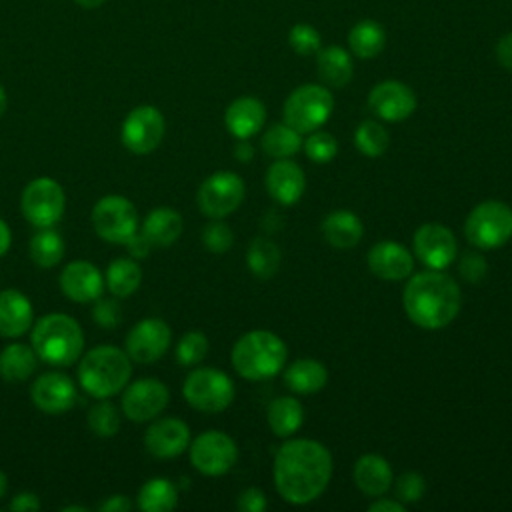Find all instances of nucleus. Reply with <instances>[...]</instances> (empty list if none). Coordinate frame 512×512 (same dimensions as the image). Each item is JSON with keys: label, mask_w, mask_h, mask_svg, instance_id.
Returning a JSON list of instances; mask_svg holds the SVG:
<instances>
[{"label": "nucleus", "mask_w": 512, "mask_h": 512, "mask_svg": "<svg viewBox=\"0 0 512 512\" xmlns=\"http://www.w3.org/2000/svg\"><path fill=\"white\" fill-rule=\"evenodd\" d=\"M170 392L166 384L158 378H140L124 386L122 392V412L132 422L154 420L168 404Z\"/></svg>", "instance_id": "obj_15"}, {"label": "nucleus", "mask_w": 512, "mask_h": 512, "mask_svg": "<svg viewBox=\"0 0 512 512\" xmlns=\"http://www.w3.org/2000/svg\"><path fill=\"white\" fill-rule=\"evenodd\" d=\"M370 512H404V502L392 498H376L370 506Z\"/></svg>", "instance_id": "obj_52"}, {"label": "nucleus", "mask_w": 512, "mask_h": 512, "mask_svg": "<svg viewBox=\"0 0 512 512\" xmlns=\"http://www.w3.org/2000/svg\"><path fill=\"white\" fill-rule=\"evenodd\" d=\"M390 134L376 120H364L354 130V146L368 158H378L388 150Z\"/></svg>", "instance_id": "obj_38"}, {"label": "nucleus", "mask_w": 512, "mask_h": 512, "mask_svg": "<svg viewBox=\"0 0 512 512\" xmlns=\"http://www.w3.org/2000/svg\"><path fill=\"white\" fill-rule=\"evenodd\" d=\"M414 254L418 260L432 270H444L456 260L458 244L450 228L440 222L422 224L412 238Z\"/></svg>", "instance_id": "obj_16"}, {"label": "nucleus", "mask_w": 512, "mask_h": 512, "mask_svg": "<svg viewBox=\"0 0 512 512\" xmlns=\"http://www.w3.org/2000/svg\"><path fill=\"white\" fill-rule=\"evenodd\" d=\"M166 120L162 112L152 104H140L132 108L120 128V140L124 148L134 154H150L164 138Z\"/></svg>", "instance_id": "obj_13"}, {"label": "nucleus", "mask_w": 512, "mask_h": 512, "mask_svg": "<svg viewBox=\"0 0 512 512\" xmlns=\"http://www.w3.org/2000/svg\"><path fill=\"white\" fill-rule=\"evenodd\" d=\"M324 240L334 248H354L364 236L362 220L350 210H334L320 224Z\"/></svg>", "instance_id": "obj_26"}, {"label": "nucleus", "mask_w": 512, "mask_h": 512, "mask_svg": "<svg viewBox=\"0 0 512 512\" xmlns=\"http://www.w3.org/2000/svg\"><path fill=\"white\" fill-rule=\"evenodd\" d=\"M386 44V32L384 28L374 20H362L352 26L348 34V46L354 56L362 60L376 58Z\"/></svg>", "instance_id": "obj_34"}, {"label": "nucleus", "mask_w": 512, "mask_h": 512, "mask_svg": "<svg viewBox=\"0 0 512 512\" xmlns=\"http://www.w3.org/2000/svg\"><path fill=\"white\" fill-rule=\"evenodd\" d=\"M234 156L238 162H250L254 158V146L248 142V138L240 140L236 146H234Z\"/></svg>", "instance_id": "obj_53"}, {"label": "nucleus", "mask_w": 512, "mask_h": 512, "mask_svg": "<svg viewBox=\"0 0 512 512\" xmlns=\"http://www.w3.org/2000/svg\"><path fill=\"white\" fill-rule=\"evenodd\" d=\"M92 320L102 326V328H116L122 320V306L120 302L114 298H96L92 302Z\"/></svg>", "instance_id": "obj_44"}, {"label": "nucleus", "mask_w": 512, "mask_h": 512, "mask_svg": "<svg viewBox=\"0 0 512 512\" xmlns=\"http://www.w3.org/2000/svg\"><path fill=\"white\" fill-rule=\"evenodd\" d=\"M80 8H84V10H94V8H98V6H102L106 0H74Z\"/></svg>", "instance_id": "obj_55"}, {"label": "nucleus", "mask_w": 512, "mask_h": 512, "mask_svg": "<svg viewBox=\"0 0 512 512\" xmlns=\"http://www.w3.org/2000/svg\"><path fill=\"white\" fill-rule=\"evenodd\" d=\"M274 488L290 504H308L322 496L332 478L330 450L310 438L288 440L274 456Z\"/></svg>", "instance_id": "obj_1"}, {"label": "nucleus", "mask_w": 512, "mask_h": 512, "mask_svg": "<svg viewBox=\"0 0 512 512\" xmlns=\"http://www.w3.org/2000/svg\"><path fill=\"white\" fill-rule=\"evenodd\" d=\"M288 42L290 48L300 54V56H310V54H318L320 50V34L316 28H312L310 24H294L288 32Z\"/></svg>", "instance_id": "obj_43"}, {"label": "nucleus", "mask_w": 512, "mask_h": 512, "mask_svg": "<svg viewBox=\"0 0 512 512\" xmlns=\"http://www.w3.org/2000/svg\"><path fill=\"white\" fill-rule=\"evenodd\" d=\"M266 420L270 430L280 436V438H288L292 436L304 422V408L302 404L292 398V396H280L274 398L268 404L266 410Z\"/></svg>", "instance_id": "obj_31"}, {"label": "nucleus", "mask_w": 512, "mask_h": 512, "mask_svg": "<svg viewBox=\"0 0 512 512\" xmlns=\"http://www.w3.org/2000/svg\"><path fill=\"white\" fill-rule=\"evenodd\" d=\"M468 242L482 250L504 246L512 238V208L500 200L476 204L464 222Z\"/></svg>", "instance_id": "obj_6"}, {"label": "nucleus", "mask_w": 512, "mask_h": 512, "mask_svg": "<svg viewBox=\"0 0 512 512\" xmlns=\"http://www.w3.org/2000/svg\"><path fill=\"white\" fill-rule=\"evenodd\" d=\"M94 232L110 244H126V240L138 232V210L126 196L108 194L102 196L92 208Z\"/></svg>", "instance_id": "obj_10"}, {"label": "nucleus", "mask_w": 512, "mask_h": 512, "mask_svg": "<svg viewBox=\"0 0 512 512\" xmlns=\"http://www.w3.org/2000/svg\"><path fill=\"white\" fill-rule=\"evenodd\" d=\"M126 248H128V254L134 258V260H142V258H146L148 254H150V250L154 248L152 246V242L142 234V230L140 232H134L128 240H126V244H124Z\"/></svg>", "instance_id": "obj_48"}, {"label": "nucleus", "mask_w": 512, "mask_h": 512, "mask_svg": "<svg viewBox=\"0 0 512 512\" xmlns=\"http://www.w3.org/2000/svg\"><path fill=\"white\" fill-rule=\"evenodd\" d=\"M182 216L168 206H158L150 210L142 224V234L152 242V246H172L182 234Z\"/></svg>", "instance_id": "obj_27"}, {"label": "nucleus", "mask_w": 512, "mask_h": 512, "mask_svg": "<svg viewBox=\"0 0 512 512\" xmlns=\"http://www.w3.org/2000/svg\"><path fill=\"white\" fill-rule=\"evenodd\" d=\"M302 148H304L306 156L316 164H328L338 154L336 138L328 132H322V130L310 132V136L302 142Z\"/></svg>", "instance_id": "obj_41"}, {"label": "nucleus", "mask_w": 512, "mask_h": 512, "mask_svg": "<svg viewBox=\"0 0 512 512\" xmlns=\"http://www.w3.org/2000/svg\"><path fill=\"white\" fill-rule=\"evenodd\" d=\"M458 270L466 282L478 284L488 272V262L480 252H466L458 262Z\"/></svg>", "instance_id": "obj_46"}, {"label": "nucleus", "mask_w": 512, "mask_h": 512, "mask_svg": "<svg viewBox=\"0 0 512 512\" xmlns=\"http://www.w3.org/2000/svg\"><path fill=\"white\" fill-rule=\"evenodd\" d=\"M426 490L424 476L418 472H404L396 478V498L400 502H418Z\"/></svg>", "instance_id": "obj_45"}, {"label": "nucleus", "mask_w": 512, "mask_h": 512, "mask_svg": "<svg viewBox=\"0 0 512 512\" xmlns=\"http://www.w3.org/2000/svg\"><path fill=\"white\" fill-rule=\"evenodd\" d=\"M284 340L270 330H250L242 334L230 354L234 370L246 380H266L276 376L286 362Z\"/></svg>", "instance_id": "obj_5"}, {"label": "nucleus", "mask_w": 512, "mask_h": 512, "mask_svg": "<svg viewBox=\"0 0 512 512\" xmlns=\"http://www.w3.org/2000/svg\"><path fill=\"white\" fill-rule=\"evenodd\" d=\"M368 268L382 280H404L414 270V258L406 246L394 240L376 242L368 250Z\"/></svg>", "instance_id": "obj_22"}, {"label": "nucleus", "mask_w": 512, "mask_h": 512, "mask_svg": "<svg viewBox=\"0 0 512 512\" xmlns=\"http://www.w3.org/2000/svg\"><path fill=\"white\" fill-rule=\"evenodd\" d=\"M10 242H12V232H10V226L6 224V220L0 218V258L8 252L10 248Z\"/></svg>", "instance_id": "obj_54"}, {"label": "nucleus", "mask_w": 512, "mask_h": 512, "mask_svg": "<svg viewBox=\"0 0 512 512\" xmlns=\"http://www.w3.org/2000/svg\"><path fill=\"white\" fill-rule=\"evenodd\" d=\"M132 376V364L126 350L102 344L88 350L78 364V382L92 398H110L124 390Z\"/></svg>", "instance_id": "obj_4"}, {"label": "nucleus", "mask_w": 512, "mask_h": 512, "mask_svg": "<svg viewBox=\"0 0 512 512\" xmlns=\"http://www.w3.org/2000/svg\"><path fill=\"white\" fill-rule=\"evenodd\" d=\"M172 342V330L162 318H142L138 320L126 340L124 350L130 356V360L138 364H152L158 358H162Z\"/></svg>", "instance_id": "obj_14"}, {"label": "nucleus", "mask_w": 512, "mask_h": 512, "mask_svg": "<svg viewBox=\"0 0 512 512\" xmlns=\"http://www.w3.org/2000/svg\"><path fill=\"white\" fill-rule=\"evenodd\" d=\"M266 108L254 96H240L232 100L224 112V124L238 140L250 138L264 126Z\"/></svg>", "instance_id": "obj_24"}, {"label": "nucleus", "mask_w": 512, "mask_h": 512, "mask_svg": "<svg viewBox=\"0 0 512 512\" xmlns=\"http://www.w3.org/2000/svg\"><path fill=\"white\" fill-rule=\"evenodd\" d=\"M334 98L326 86L302 84L284 102V122L300 134L318 130L332 114Z\"/></svg>", "instance_id": "obj_7"}, {"label": "nucleus", "mask_w": 512, "mask_h": 512, "mask_svg": "<svg viewBox=\"0 0 512 512\" xmlns=\"http://www.w3.org/2000/svg\"><path fill=\"white\" fill-rule=\"evenodd\" d=\"M144 446L156 458L180 456L190 446V428L180 418H158L146 428Z\"/></svg>", "instance_id": "obj_20"}, {"label": "nucleus", "mask_w": 512, "mask_h": 512, "mask_svg": "<svg viewBox=\"0 0 512 512\" xmlns=\"http://www.w3.org/2000/svg\"><path fill=\"white\" fill-rule=\"evenodd\" d=\"M264 184L272 200H276L282 206H292L304 194L306 176L304 170L290 158H278L270 164Z\"/></svg>", "instance_id": "obj_21"}, {"label": "nucleus", "mask_w": 512, "mask_h": 512, "mask_svg": "<svg viewBox=\"0 0 512 512\" xmlns=\"http://www.w3.org/2000/svg\"><path fill=\"white\" fill-rule=\"evenodd\" d=\"M354 484L356 488L370 496H384L392 486V468L386 458L378 454H364L354 464Z\"/></svg>", "instance_id": "obj_25"}, {"label": "nucleus", "mask_w": 512, "mask_h": 512, "mask_svg": "<svg viewBox=\"0 0 512 512\" xmlns=\"http://www.w3.org/2000/svg\"><path fill=\"white\" fill-rule=\"evenodd\" d=\"M34 322V308L30 298L16 290H0V336L18 338L24 336Z\"/></svg>", "instance_id": "obj_23"}, {"label": "nucleus", "mask_w": 512, "mask_h": 512, "mask_svg": "<svg viewBox=\"0 0 512 512\" xmlns=\"http://www.w3.org/2000/svg\"><path fill=\"white\" fill-rule=\"evenodd\" d=\"M142 282V268L134 258H116L104 272V284L116 298L132 296Z\"/></svg>", "instance_id": "obj_32"}, {"label": "nucleus", "mask_w": 512, "mask_h": 512, "mask_svg": "<svg viewBox=\"0 0 512 512\" xmlns=\"http://www.w3.org/2000/svg\"><path fill=\"white\" fill-rule=\"evenodd\" d=\"M60 290L72 302H94L102 296L104 290V274L98 266L88 260H72L64 266L58 278Z\"/></svg>", "instance_id": "obj_19"}, {"label": "nucleus", "mask_w": 512, "mask_h": 512, "mask_svg": "<svg viewBox=\"0 0 512 512\" xmlns=\"http://www.w3.org/2000/svg\"><path fill=\"white\" fill-rule=\"evenodd\" d=\"M40 506L42 504L34 492H20L8 504V508L14 512H36L40 510Z\"/></svg>", "instance_id": "obj_49"}, {"label": "nucleus", "mask_w": 512, "mask_h": 512, "mask_svg": "<svg viewBox=\"0 0 512 512\" xmlns=\"http://www.w3.org/2000/svg\"><path fill=\"white\" fill-rule=\"evenodd\" d=\"M208 354V338L200 330L186 332L176 344V360L182 366H196Z\"/></svg>", "instance_id": "obj_40"}, {"label": "nucleus", "mask_w": 512, "mask_h": 512, "mask_svg": "<svg viewBox=\"0 0 512 512\" xmlns=\"http://www.w3.org/2000/svg\"><path fill=\"white\" fill-rule=\"evenodd\" d=\"M6 106H8V96H6L4 86L0 84V116L6 112Z\"/></svg>", "instance_id": "obj_56"}, {"label": "nucleus", "mask_w": 512, "mask_h": 512, "mask_svg": "<svg viewBox=\"0 0 512 512\" xmlns=\"http://www.w3.org/2000/svg\"><path fill=\"white\" fill-rule=\"evenodd\" d=\"M370 110L388 122H400L416 110V96L412 88L398 80H384L368 94Z\"/></svg>", "instance_id": "obj_18"}, {"label": "nucleus", "mask_w": 512, "mask_h": 512, "mask_svg": "<svg viewBox=\"0 0 512 512\" xmlns=\"http://www.w3.org/2000/svg\"><path fill=\"white\" fill-rule=\"evenodd\" d=\"M244 200V180L230 170L210 174L198 188L196 204L208 218H224L238 210Z\"/></svg>", "instance_id": "obj_11"}, {"label": "nucleus", "mask_w": 512, "mask_h": 512, "mask_svg": "<svg viewBox=\"0 0 512 512\" xmlns=\"http://www.w3.org/2000/svg\"><path fill=\"white\" fill-rule=\"evenodd\" d=\"M136 504L144 512H168L178 504V488L168 478H150L140 486Z\"/></svg>", "instance_id": "obj_33"}, {"label": "nucleus", "mask_w": 512, "mask_h": 512, "mask_svg": "<svg viewBox=\"0 0 512 512\" xmlns=\"http://www.w3.org/2000/svg\"><path fill=\"white\" fill-rule=\"evenodd\" d=\"M188 450L192 466L204 476H222L238 460L236 442L232 436L220 430H206L198 434Z\"/></svg>", "instance_id": "obj_12"}, {"label": "nucleus", "mask_w": 512, "mask_h": 512, "mask_svg": "<svg viewBox=\"0 0 512 512\" xmlns=\"http://www.w3.org/2000/svg\"><path fill=\"white\" fill-rule=\"evenodd\" d=\"M302 142L304 140H302L300 132L294 130L292 126H288L286 122L284 124H272L260 140L262 150L274 160L292 158L302 148Z\"/></svg>", "instance_id": "obj_36"}, {"label": "nucleus", "mask_w": 512, "mask_h": 512, "mask_svg": "<svg viewBox=\"0 0 512 512\" xmlns=\"http://www.w3.org/2000/svg\"><path fill=\"white\" fill-rule=\"evenodd\" d=\"M88 428L100 438L114 436L120 430V410L108 398H100L88 410Z\"/></svg>", "instance_id": "obj_39"}, {"label": "nucleus", "mask_w": 512, "mask_h": 512, "mask_svg": "<svg viewBox=\"0 0 512 512\" xmlns=\"http://www.w3.org/2000/svg\"><path fill=\"white\" fill-rule=\"evenodd\" d=\"M406 316L424 330L448 326L460 312L462 292L454 278L442 270H424L410 274L402 292Z\"/></svg>", "instance_id": "obj_2"}, {"label": "nucleus", "mask_w": 512, "mask_h": 512, "mask_svg": "<svg viewBox=\"0 0 512 512\" xmlns=\"http://www.w3.org/2000/svg\"><path fill=\"white\" fill-rule=\"evenodd\" d=\"M496 58L500 62V66H504L506 70L512 72V32L504 34L498 44H496Z\"/></svg>", "instance_id": "obj_50"}, {"label": "nucleus", "mask_w": 512, "mask_h": 512, "mask_svg": "<svg viewBox=\"0 0 512 512\" xmlns=\"http://www.w3.org/2000/svg\"><path fill=\"white\" fill-rule=\"evenodd\" d=\"M30 398L38 410L46 414H62L76 404L78 390L70 376L50 370L34 380L30 388Z\"/></svg>", "instance_id": "obj_17"}, {"label": "nucleus", "mask_w": 512, "mask_h": 512, "mask_svg": "<svg viewBox=\"0 0 512 512\" xmlns=\"http://www.w3.org/2000/svg\"><path fill=\"white\" fill-rule=\"evenodd\" d=\"M316 68H318L320 80L326 86H332V88L346 86L352 80V74H354L352 58L340 46H328V48L318 50Z\"/></svg>", "instance_id": "obj_29"}, {"label": "nucleus", "mask_w": 512, "mask_h": 512, "mask_svg": "<svg viewBox=\"0 0 512 512\" xmlns=\"http://www.w3.org/2000/svg\"><path fill=\"white\" fill-rule=\"evenodd\" d=\"M28 250L36 266L52 268L62 260L66 246L62 236L50 226V228H38V232L30 238Z\"/></svg>", "instance_id": "obj_35"}, {"label": "nucleus", "mask_w": 512, "mask_h": 512, "mask_svg": "<svg viewBox=\"0 0 512 512\" xmlns=\"http://www.w3.org/2000/svg\"><path fill=\"white\" fill-rule=\"evenodd\" d=\"M6 490H8V480H6V474L0 470V500L6 496Z\"/></svg>", "instance_id": "obj_57"}, {"label": "nucleus", "mask_w": 512, "mask_h": 512, "mask_svg": "<svg viewBox=\"0 0 512 512\" xmlns=\"http://www.w3.org/2000/svg\"><path fill=\"white\" fill-rule=\"evenodd\" d=\"M24 218L36 228H50L60 222L66 208V194L60 182L50 176L34 178L26 184L20 198Z\"/></svg>", "instance_id": "obj_9"}, {"label": "nucleus", "mask_w": 512, "mask_h": 512, "mask_svg": "<svg viewBox=\"0 0 512 512\" xmlns=\"http://www.w3.org/2000/svg\"><path fill=\"white\" fill-rule=\"evenodd\" d=\"M236 506L242 512H262L268 506V500L260 488H246L238 494Z\"/></svg>", "instance_id": "obj_47"}, {"label": "nucleus", "mask_w": 512, "mask_h": 512, "mask_svg": "<svg viewBox=\"0 0 512 512\" xmlns=\"http://www.w3.org/2000/svg\"><path fill=\"white\" fill-rule=\"evenodd\" d=\"M182 394L192 408L214 414L226 410L232 404L234 382L222 370L196 368L186 376Z\"/></svg>", "instance_id": "obj_8"}, {"label": "nucleus", "mask_w": 512, "mask_h": 512, "mask_svg": "<svg viewBox=\"0 0 512 512\" xmlns=\"http://www.w3.org/2000/svg\"><path fill=\"white\" fill-rule=\"evenodd\" d=\"M280 248L268 238H254L246 250V264L256 278H272L280 266Z\"/></svg>", "instance_id": "obj_37"}, {"label": "nucleus", "mask_w": 512, "mask_h": 512, "mask_svg": "<svg viewBox=\"0 0 512 512\" xmlns=\"http://www.w3.org/2000/svg\"><path fill=\"white\" fill-rule=\"evenodd\" d=\"M70 510H80V512H86L88 508L86 506H80V504H74V506H64L62 512H70Z\"/></svg>", "instance_id": "obj_58"}, {"label": "nucleus", "mask_w": 512, "mask_h": 512, "mask_svg": "<svg viewBox=\"0 0 512 512\" xmlns=\"http://www.w3.org/2000/svg\"><path fill=\"white\" fill-rule=\"evenodd\" d=\"M202 242L210 252L224 254L234 244V232L226 222H222V218H212V222L202 230Z\"/></svg>", "instance_id": "obj_42"}, {"label": "nucleus", "mask_w": 512, "mask_h": 512, "mask_svg": "<svg viewBox=\"0 0 512 512\" xmlns=\"http://www.w3.org/2000/svg\"><path fill=\"white\" fill-rule=\"evenodd\" d=\"M30 330L32 348L42 362L50 366H70L80 358L84 332L72 316L50 312L38 318Z\"/></svg>", "instance_id": "obj_3"}, {"label": "nucleus", "mask_w": 512, "mask_h": 512, "mask_svg": "<svg viewBox=\"0 0 512 512\" xmlns=\"http://www.w3.org/2000/svg\"><path fill=\"white\" fill-rule=\"evenodd\" d=\"M284 382L296 394H314L326 386L328 370L318 360L300 358L286 368Z\"/></svg>", "instance_id": "obj_28"}, {"label": "nucleus", "mask_w": 512, "mask_h": 512, "mask_svg": "<svg viewBox=\"0 0 512 512\" xmlns=\"http://www.w3.org/2000/svg\"><path fill=\"white\" fill-rule=\"evenodd\" d=\"M98 508L102 512H128L132 508V502L124 494H114V496H108Z\"/></svg>", "instance_id": "obj_51"}, {"label": "nucleus", "mask_w": 512, "mask_h": 512, "mask_svg": "<svg viewBox=\"0 0 512 512\" xmlns=\"http://www.w3.org/2000/svg\"><path fill=\"white\" fill-rule=\"evenodd\" d=\"M38 360L32 346L12 342L0 352V376L6 382H24L34 374Z\"/></svg>", "instance_id": "obj_30"}]
</instances>
